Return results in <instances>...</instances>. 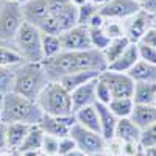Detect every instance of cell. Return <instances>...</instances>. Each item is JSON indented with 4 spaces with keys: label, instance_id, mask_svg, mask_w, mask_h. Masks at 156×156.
Here are the masks:
<instances>
[{
    "label": "cell",
    "instance_id": "7bdbcfd3",
    "mask_svg": "<svg viewBox=\"0 0 156 156\" xmlns=\"http://www.w3.org/2000/svg\"><path fill=\"white\" fill-rule=\"evenodd\" d=\"M90 156H115V154H112V153H109L108 150H105V151H98V153H94V154H90Z\"/></svg>",
    "mask_w": 156,
    "mask_h": 156
},
{
    "label": "cell",
    "instance_id": "d590c367",
    "mask_svg": "<svg viewBox=\"0 0 156 156\" xmlns=\"http://www.w3.org/2000/svg\"><path fill=\"white\" fill-rule=\"evenodd\" d=\"M137 53H139V59L147 61V62L156 66V48L145 45L142 42H137Z\"/></svg>",
    "mask_w": 156,
    "mask_h": 156
},
{
    "label": "cell",
    "instance_id": "7a4b0ae2",
    "mask_svg": "<svg viewBox=\"0 0 156 156\" xmlns=\"http://www.w3.org/2000/svg\"><path fill=\"white\" fill-rule=\"evenodd\" d=\"M50 81V78L42 66V62H22L14 67V86L12 92L30 100L37 98L44 86Z\"/></svg>",
    "mask_w": 156,
    "mask_h": 156
},
{
    "label": "cell",
    "instance_id": "d4e9b609",
    "mask_svg": "<svg viewBox=\"0 0 156 156\" xmlns=\"http://www.w3.org/2000/svg\"><path fill=\"white\" fill-rule=\"evenodd\" d=\"M41 47H42L44 59H45V58H53V56H56L59 51H62V45H61L59 34L41 33Z\"/></svg>",
    "mask_w": 156,
    "mask_h": 156
},
{
    "label": "cell",
    "instance_id": "74e56055",
    "mask_svg": "<svg viewBox=\"0 0 156 156\" xmlns=\"http://www.w3.org/2000/svg\"><path fill=\"white\" fill-rule=\"evenodd\" d=\"M139 42H142V44H145V45H150V47H153V48H156V28H148L147 31H145V34L140 37V41Z\"/></svg>",
    "mask_w": 156,
    "mask_h": 156
},
{
    "label": "cell",
    "instance_id": "603a6c76",
    "mask_svg": "<svg viewBox=\"0 0 156 156\" xmlns=\"http://www.w3.org/2000/svg\"><path fill=\"white\" fill-rule=\"evenodd\" d=\"M31 125H27V123H6V137H8V148L16 151L22 140L25 139V136H27L28 129H30Z\"/></svg>",
    "mask_w": 156,
    "mask_h": 156
},
{
    "label": "cell",
    "instance_id": "e575fe53",
    "mask_svg": "<svg viewBox=\"0 0 156 156\" xmlns=\"http://www.w3.org/2000/svg\"><path fill=\"white\" fill-rule=\"evenodd\" d=\"M58 145H59V139L55 136H50L44 133L42 137V145H41V151L50 156H58Z\"/></svg>",
    "mask_w": 156,
    "mask_h": 156
},
{
    "label": "cell",
    "instance_id": "1f68e13d",
    "mask_svg": "<svg viewBox=\"0 0 156 156\" xmlns=\"http://www.w3.org/2000/svg\"><path fill=\"white\" fill-rule=\"evenodd\" d=\"M103 30H105V33L109 36V39L125 36V25H123V20L106 19L105 23H103Z\"/></svg>",
    "mask_w": 156,
    "mask_h": 156
},
{
    "label": "cell",
    "instance_id": "7402d4cb",
    "mask_svg": "<svg viewBox=\"0 0 156 156\" xmlns=\"http://www.w3.org/2000/svg\"><path fill=\"white\" fill-rule=\"evenodd\" d=\"M126 73L134 83H137V81H156V66L147 62V61H142V59H137V62Z\"/></svg>",
    "mask_w": 156,
    "mask_h": 156
},
{
    "label": "cell",
    "instance_id": "d6986e66",
    "mask_svg": "<svg viewBox=\"0 0 156 156\" xmlns=\"http://www.w3.org/2000/svg\"><path fill=\"white\" fill-rule=\"evenodd\" d=\"M156 97V81H137L133 89L134 105H153Z\"/></svg>",
    "mask_w": 156,
    "mask_h": 156
},
{
    "label": "cell",
    "instance_id": "83f0119b",
    "mask_svg": "<svg viewBox=\"0 0 156 156\" xmlns=\"http://www.w3.org/2000/svg\"><path fill=\"white\" fill-rule=\"evenodd\" d=\"M23 62L20 53L8 44H0V66L3 67H17Z\"/></svg>",
    "mask_w": 156,
    "mask_h": 156
},
{
    "label": "cell",
    "instance_id": "277c9868",
    "mask_svg": "<svg viewBox=\"0 0 156 156\" xmlns=\"http://www.w3.org/2000/svg\"><path fill=\"white\" fill-rule=\"evenodd\" d=\"M36 103L42 109L44 114L48 115H69L73 114L70 92L62 87V84L56 80H50L41 94L37 95Z\"/></svg>",
    "mask_w": 156,
    "mask_h": 156
},
{
    "label": "cell",
    "instance_id": "6da1fadb",
    "mask_svg": "<svg viewBox=\"0 0 156 156\" xmlns=\"http://www.w3.org/2000/svg\"><path fill=\"white\" fill-rule=\"evenodd\" d=\"M42 66L48 75L50 80H58V78L69 75L73 72H83V70H105L108 62L103 56V51L97 48L89 50H62L53 58L42 59Z\"/></svg>",
    "mask_w": 156,
    "mask_h": 156
},
{
    "label": "cell",
    "instance_id": "60d3db41",
    "mask_svg": "<svg viewBox=\"0 0 156 156\" xmlns=\"http://www.w3.org/2000/svg\"><path fill=\"white\" fill-rule=\"evenodd\" d=\"M61 156H87L84 151H81L80 148H73L72 151H69V153H66V154H61Z\"/></svg>",
    "mask_w": 156,
    "mask_h": 156
},
{
    "label": "cell",
    "instance_id": "5bb4252c",
    "mask_svg": "<svg viewBox=\"0 0 156 156\" xmlns=\"http://www.w3.org/2000/svg\"><path fill=\"white\" fill-rule=\"evenodd\" d=\"M95 83H97V78L90 80L81 86L75 87L72 92H70V98H72V108L73 112L80 108L84 106H90L97 101L95 100Z\"/></svg>",
    "mask_w": 156,
    "mask_h": 156
},
{
    "label": "cell",
    "instance_id": "db71d44e",
    "mask_svg": "<svg viewBox=\"0 0 156 156\" xmlns=\"http://www.w3.org/2000/svg\"><path fill=\"white\" fill-rule=\"evenodd\" d=\"M0 3H2V0H0Z\"/></svg>",
    "mask_w": 156,
    "mask_h": 156
},
{
    "label": "cell",
    "instance_id": "ba28073f",
    "mask_svg": "<svg viewBox=\"0 0 156 156\" xmlns=\"http://www.w3.org/2000/svg\"><path fill=\"white\" fill-rule=\"evenodd\" d=\"M139 9H142V5L134 0H106L103 5L98 6V12L105 19L115 20H126Z\"/></svg>",
    "mask_w": 156,
    "mask_h": 156
},
{
    "label": "cell",
    "instance_id": "e0dca14e",
    "mask_svg": "<svg viewBox=\"0 0 156 156\" xmlns=\"http://www.w3.org/2000/svg\"><path fill=\"white\" fill-rule=\"evenodd\" d=\"M129 119L142 131L156 122V108L154 105H134L131 114H129Z\"/></svg>",
    "mask_w": 156,
    "mask_h": 156
},
{
    "label": "cell",
    "instance_id": "4316f807",
    "mask_svg": "<svg viewBox=\"0 0 156 156\" xmlns=\"http://www.w3.org/2000/svg\"><path fill=\"white\" fill-rule=\"evenodd\" d=\"M129 45V41L126 36H122V37H114L109 41V44L106 45V48L103 50V56H105L106 62H112L115 58H119L122 55V51Z\"/></svg>",
    "mask_w": 156,
    "mask_h": 156
},
{
    "label": "cell",
    "instance_id": "3957f363",
    "mask_svg": "<svg viewBox=\"0 0 156 156\" xmlns=\"http://www.w3.org/2000/svg\"><path fill=\"white\" fill-rule=\"evenodd\" d=\"M42 109L34 100L22 97L16 92H9L3 95V108L0 120L5 123H27L37 125L42 119Z\"/></svg>",
    "mask_w": 156,
    "mask_h": 156
},
{
    "label": "cell",
    "instance_id": "8d00e7d4",
    "mask_svg": "<svg viewBox=\"0 0 156 156\" xmlns=\"http://www.w3.org/2000/svg\"><path fill=\"white\" fill-rule=\"evenodd\" d=\"M73 148H76L75 142L70 136H66V137H61L59 139V145H58V156L61 154H66L69 151H72Z\"/></svg>",
    "mask_w": 156,
    "mask_h": 156
},
{
    "label": "cell",
    "instance_id": "681fc988",
    "mask_svg": "<svg viewBox=\"0 0 156 156\" xmlns=\"http://www.w3.org/2000/svg\"><path fill=\"white\" fill-rule=\"evenodd\" d=\"M153 28H156V14H154V17H153Z\"/></svg>",
    "mask_w": 156,
    "mask_h": 156
},
{
    "label": "cell",
    "instance_id": "f35d334b",
    "mask_svg": "<svg viewBox=\"0 0 156 156\" xmlns=\"http://www.w3.org/2000/svg\"><path fill=\"white\" fill-rule=\"evenodd\" d=\"M9 150L8 148V137H6V123L0 120V151Z\"/></svg>",
    "mask_w": 156,
    "mask_h": 156
},
{
    "label": "cell",
    "instance_id": "f5cc1de1",
    "mask_svg": "<svg viewBox=\"0 0 156 156\" xmlns=\"http://www.w3.org/2000/svg\"><path fill=\"white\" fill-rule=\"evenodd\" d=\"M153 105H154V108H156V97H154V101H153Z\"/></svg>",
    "mask_w": 156,
    "mask_h": 156
},
{
    "label": "cell",
    "instance_id": "30bf717a",
    "mask_svg": "<svg viewBox=\"0 0 156 156\" xmlns=\"http://www.w3.org/2000/svg\"><path fill=\"white\" fill-rule=\"evenodd\" d=\"M100 78H103L109 89L112 98H119V97H131L133 95V89H134V81L128 76L126 72H114V70H101Z\"/></svg>",
    "mask_w": 156,
    "mask_h": 156
},
{
    "label": "cell",
    "instance_id": "44dd1931",
    "mask_svg": "<svg viewBox=\"0 0 156 156\" xmlns=\"http://www.w3.org/2000/svg\"><path fill=\"white\" fill-rule=\"evenodd\" d=\"M75 115V122L78 125H81L87 129H92L95 133H100V122H98V114L94 105L80 108L73 112Z\"/></svg>",
    "mask_w": 156,
    "mask_h": 156
},
{
    "label": "cell",
    "instance_id": "8992f818",
    "mask_svg": "<svg viewBox=\"0 0 156 156\" xmlns=\"http://www.w3.org/2000/svg\"><path fill=\"white\" fill-rule=\"evenodd\" d=\"M23 20V11L20 5L2 0L0 3V44L9 45L14 42V37Z\"/></svg>",
    "mask_w": 156,
    "mask_h": 156
},
{
    "label": "cell",
    "instance_id": "cb8c5ba5",
    "mask_svg": "<svg viewBox=\"0 0 156 156\" xmlns=\"http://www.w3.org/2000/svg\"><path fill=\"white\" fill-rule=\"evenodd\" d=\"M42 137H44V131L39 125H31L25 139L22 140L20 147L16 150V151H23V150H41V145H42Z\"/></svg>",
    "mask_w": 156,
    "mask_h": 156
},
{
    "label": "cell",
    "instance_id": "ee69618b",
    "mask_svg": "<svg viewBox=\"0 0 156 156\" xmlns=\"http://www.w3.org/2000/svg\"><path fill=\"white\" fill-rule=\"evenodd\" d=\"M70 2L75 5V6H81V5H84L87 0H70Z\"/></svg>",
    "mask_w": 156,
    "mask_h": 156
},
{
    "label": "cell",
    "instance_id": "52a82bcc",
    "mask_svg": "<svg viewBox=\"0 0 156 156\" xmlns=\"http://www.w3.org/2000/svg\"><path fill=\"white\" fill-rule=\"evenodd\" d=\"M69 136L73 139L76 148L84 151L87 156L106 150V140L103 139V136L100 133H95L92 129H87L81 125H78L76 122L72 125Z\"/></svg>",
    "mask_w": 156,
    "mask_h": 156
},
{
    "label": "cell",
    "instance_id": "816d5d0a",
    "mask_svg": "<svg viewBox=\"0 0 156 156\" xmlns=\"http://www.w3.org/2000/svg\"><path fill=\"white\" fill-rule=\"evenodd\" d=\"M37 156H50V154H45V153H42V151H41V153H39Z\"/></svg>",
    "mask_w": 156,
    "mask_h": 156
},
{
    "label": "cell",
    "instance_id": "9c48e42d",
    "mask_svg": "<svg viewBox=\"0 0 156 156\" xmlns=\"http://www.w3.org/2000/svg\"><path fill=\"white\" fill-rule=\"evenodd\" d=\"M153 17H154V14H151V12H148L144 8L139 9L131 17H128L126 22L123 23L125 36L128 37V41L137 44L140 41V37L145 34V31L153 27Z\"/></svg>",
    "mask_w": 156,
    "mask_h": 156
},
{
    "label": "cell",
    "instance_id": "ffe728a7",
    "mask_svg": "<svg viewBox=\"0 0 156 156\" xmlns=\"http://www.w3.org/2000/svg\"><path fill=\"white\" fill-rule=\"evenodd\" d=\"M100 75L98 70H83V72H73V73H69V75H64L61 78H58L56 81H59L62 84V87L72 92V90L78 86H81L90 80H94Z\"/></svg>",
    "mask_w": 156,
    "mask_h": 156
},
{
    "label": "cell",
    "instance_id": "ab89813d",
    "mask_svg": "<svg viewBox=\"0 0 156 156\" xmlns=\"http://www.w3.org/2000/svg\"><path fill=\"white\" fill-rule=\"evenodd\" d=\"M142 8L147 9L148 12H151V14H156V0H145Z\"/></svg>",
    "mask_w": 156,
    "mask_h": 156
},
{
    "label": "cell",
    "instance_id": "9a60e30c",
    "mask_svg": "<svg viewBox=\"0 0 156 156\" xmlns=\"http://www.w3.org/2000/svg\"><path fill=\"white\" fill-rule=\"evenodd\" d=\"M94 106L97 109L98 114V122H100V134L103 136L105 140H109L114 137V131H115V125H117V117L111 112V109L108 108V105L105 103L95 101Z\"/></svg>",
    "mask_w": 156,
    "mask_h": 156
},
{
    "label": "cell",
    "instance_id": "4fadbf2b",
    "mask_svg": "<svg viewBox=\"0 0 156 156\" xmlns=\"http://www.w3.org/2000/svg\"><path fill=\"white\" fill-rule=\"evenodd\" d=\"M23 19L34 27H39L42 20L50 14L48 0H28L25 5H22Z\"/></svg>",
    "mask_w": 156,
    "mask_h": 156
},
{
    "label": "cell",
    "instance_id": "f907efd6",
    "mask_svg": "<svg viewBox=\"0 0 156 156\" xmlns=\"http://www.w3.org/2000/svg\"><path fill=\"white\" fill-rule=\"evenodd\" d=\"M134 2H137V3H140V5H144V2H145V0H134Z\"/></svg>",
    "mask_w": 156,
    "mask_h": 156
},
{
    "label": "cell",
    "instance_id": "c3c4849f",
    "mask_svg": "<svg viewBox=\"0 0 156 156\" xmlns=\"http://www.w3.org/2000/svg\"><path fill=\"white\" fill-rule=\"evenodd\" d=\"M133 156H145V154H144V150H142V151H139V153H136V154H133Z\"/></svg>",
    "mask_w": 156,
    "mask_h": 156
},
{
    "label": "cell",
    "instance_id": "ac0fdd59",
    "mask_svg": "<svg viewBox=\"0 0 156 156\" xmlns=\"http://www.w3.org/2000/svg\"><path fill=\"white\" fill-rule=\"evenodd\" d=\"M114 137L119 139L120 142H139L140 129L134 125V122L129 117H123V119L117 120Z\"/></svg>",
    "mask_w": 156,
    "mask_h": 156
},
{
    "label": "cell",
    "instance_id": "7dc6e473",
    "mask_svg": "<svg viewBox=\"0 0 156 156\" xmlns=\"http://www.w3.org/2000/svg\"><path fill=\"white\" fill-rule=\"evenodd\" d=\"M2 108H3V95L0 94V117H2Z\"/></svg>",
    "mask_w": 156,
    "mask_h": 156
},
{
    "label": "cell",
    "instance_id": "4dcf8cb0",
    "mask_svg": "<svg viewBox=\"0 0 156 156\" xmlns=\"http://www.w3.org/2000/svg\"><path fill=\"white\" fill-rule=\"evenodd\" d=\"M98 11V5L95 3H90V2H86L84 5L78 6V14H76V23L78 25H84L87 27L89 20L92 19V16Z\"/></svg>",
    "mask_w": 156,
    "mask_h": 156
},
{
    "label": "cell",
    "instance_id": "8fae6325",
    "mask_svg": "<svg viewBox=\"0 0 156 156\" xmlns=\"http://www.w3.org/2000/svg\"><path fill=\"white\" fill-rule=\"evenodd\" d=\"M73 123H75V115L73 114H69V115L44 114L37 125L45 134H50V136H55V137L61 139V137L69 136L70 128H72Z\"/></svg>",
    "mask_w": 156,
    "mask_h": 156
},
{
    "label": "cell",
    "instance_id": "f6af8a7d",
    "mask_svg": "<svg viewBox=\"0 0 156 156\" xmlns=\"http://www.w3.org/2000/svg\"><path fill=\"white\" fill-rule=\"evenodd\" d=\"M8 2H12V3H17V5H25V3H27L28 2V0H8Z\"/></svg>",
    "mask_w": 156,
    "mask_h": 156
},
{
    "label": "cell",
    "instance_id": "5b68a950",
    "mask_svg": "<svg viewBox=\"0 0 156 156\" xmlns=\"http://www.w3.org/2000/svg\"><path fill=\"white\" fill-rule=\"evenodd\" d=\"M12 45L20 53L23 62H42L44 53L41 47V30L34 25L23 20Z\"/></svg>",
    "mask_w": 156,
    "mask_h": 156
},
{
    "label": "cell",
    "instance_id": "d6a6232c",
    "mask_svg": "<svg viewBox=\"0 0 156 156\" xmlns=\"http://www.w3.org/2000/svg\"><path fill=\"white\" fill-rule=\"evenodd\" d=\"M95 100L100 103H105V105H108L112 100L111 89H109L108 83L103 78H100V75L97 76V83H95Z\"/></svg>",
    "mask_w": 156,
    "mask_h": 156
},
{
    "label": "cell",
    "instance_id": "836d02e7",
    "mask_svg": "<svg viewBox=\"0 0 156 156\" xmlns=\"http://www.w3.org/2000/svg\"><path fill=\"white\" fill-rule=\"evenodd\" d=\"M139 144H140L142 148L156 147V122L151 123L150 126H147L145 129H142V131H140Z\"/></svg>",
    "mask_w": 156,
    "mask_h": 156
},
{
    "label": "cell",
    "instance_id": "f546056e",
    "mask_svg": "<svg viewBox=\"0 0 156 156\" xmlns=\"http://www.w3.org/2000/svg\"><path fill=\"white\" fill-rule=\"evenodd\" d=\"M89 37H90V44L92 48H97L100 51H103L106 48V45L109 44V36L105 33V30L101 28H89Z\"/></svg>",
    "mask_w": 156,
    "mask_h": 156
},
{
    "label": "cell",
    "instance_id": "bcb514c9",
    "mask_svg": "<svg viewBox=\"0 0 156 156\" xmlns=\"http://www.w3.org/2000/svg\"><path fill=\"white\" fill-rule=\"evenodd\" d=\"M87 2H90V3H95V5H103V3H105L106 2V0H87Z\"/></svg>",
    "mask_w": 156,
    "mask_h": 156
},
{
    "label": "cell",
    "instance_id": "2e32d148",
    "mask_svg": "<svg viewBox=\"0 0 156 156\" xmlns=\"http://www.w3.org/2000/svg\"><path fill=\"white\" fill-rule=\"evenodd\" d=\"M139 59V53H137V44L129 42V45L122 51V55L119 58H115L112 62H109L106 69L108 70H114V72H128Z\"/></svg>",
    "mask_w": 156,
    "mask_h": 156
},
{
    "label": "cell",
    "instance_id": "7c38bea8",
    "mask_svg": "<svg viewBox=\"0 0 156 156\" xmlns=\"http://www.w3.org/2000/svg\"><path fill=\"white\" fill-rule=\"evenodd\" d=\"M61 39V45L62 50H89L92 48L90 44V37H89V28L84 25H75V27L62 31L59 34Z\"/></svg>",
    "mask_w": 156,
    "mask_h": 156
},
{
    "label": "cell",
    "instance_id": "484cf974",
    "mask_svg": "<svg viewBox=\"0 0 156 156\" xmlns=\"http://www.w3.org/2000/svg\"><path fill=\"white\" fill-rule=\"evenodd\" d=\"M134 106V101L131 97H119V98H112L108 103V108L111 112L117 117V119H123V117H129Z\"/></svg>",
    "mask_w": 156,
    "mask_h": 156
},
{
    "label": "cell",
    "instance_id": "f1b7e54d",
    "mask_svg": "<svg viewBox=\"0 0 156 156\" xmlns=\"http://www.w3.org/2000/svg\"><path fill=\"white\" fill-rule=\"evenodd\" d=\"M12 86H14V67L0 66V94L5 95L12 92Z\"/></svg>",
    "mask_w": 156,
    "mask_h": 156
},
{
    "label": "cell",
    "instance_id": "b9f144b4",
    "mask_svg": "<svg viewBox=\"0 0 156 156\" xmlns=\"http://www.w3.org/2000/svg\"><path fill=\"white\" fill-rule=\"evenodd\" d=\"M144 154H145V156H156V147L144 148Z\"/></svg>",
    "mask_w": 156,
    "mask_h": 156
}]
</instances>
